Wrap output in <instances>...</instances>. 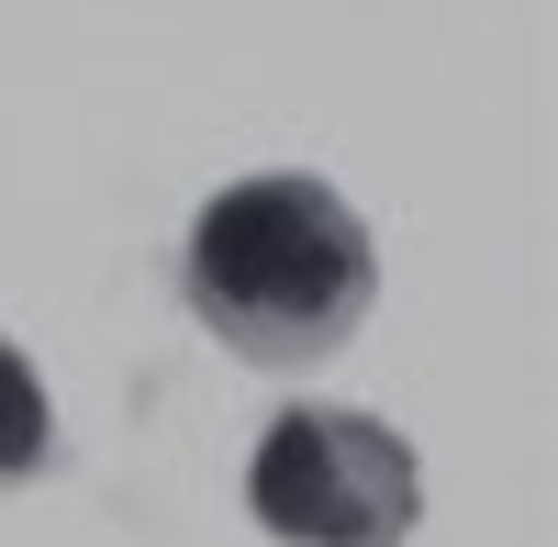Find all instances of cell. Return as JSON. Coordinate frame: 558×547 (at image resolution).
<instances>
[{
    "label": "cell",
    "instance_id": "obj_3",
    "mask_svg": "<svg viewBox=\"0 0 558 547\" xmlns=\"http://www.w3.org/2000/svg\"><path fill=\"white\" fill-rule=\"evenodd\" d=\"M45 459H57V414H45V380H34V357L0 336V491L34 481Z\"/></svg>",
    "mask_w": 558,
    "mask_h": 547
},
{
    "label": "cell",
    "instance_id": "obj_2",
    "mask_svg": "<svg viewBox=\"0 0 558 547\" xmlns=\"http://www.w3.org/2000/svg\"><path fill=\"white\" fill-rule=\"evenodd\" d=\"M246 514L291 547H402L425 514V470L380 414H336V402H302L257 436L246 470Z\"/></svg>",
    "mask_w": 558,
    "mask_h": 547
},
{
    "label": "cell",
    "instance_id": "obj_1",
    "mask_svg": "<svg viewBox=\"0 0 558 547\" xmlns=\"http://www.w3.org/2000/svg\"><path fill=\"white\" fill-rule=\"evenodd\" d=\"M179 291L246 369H313L368 325L380 246L324 179L268 168V179H235L223 202H202L191 246H179Z\"/></svg>",
    "mask_w": 558,
    "mask_h": 547
}]
</instances>
